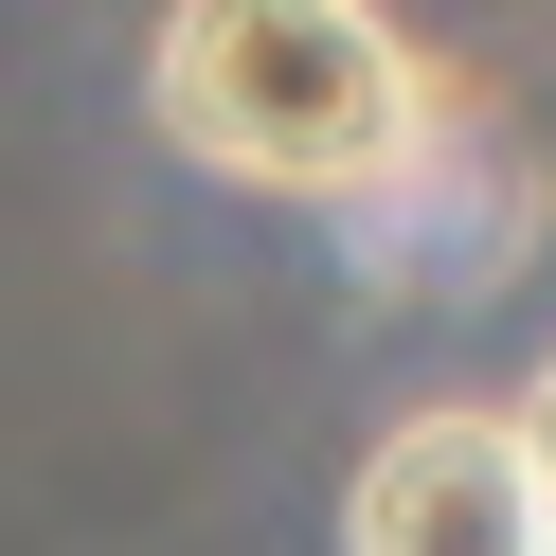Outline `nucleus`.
I'll return each instance as SVG.
<instances>
[{
	"instance_id": "nucleus-1",
	"label": "nucleus",
	"mask_w": 556,
	"mask_h": 556,
	"mask_svg": "<svg viewBox=\"0 0 556 556\" xmlns=\"http://www.w3.org/2000/svg\"><path fill=\"white\" fill-rule=\"evenodd\" d=\"M144 126L233 198H377L431 126V54L377 0H162L144 37Z\"/></svg>"
},
{
	"instance_id": "nucleus-3",
	"label": "nucleus",
	"mask_w": 556,
	"mask_h": 556,
	"mask_svg": "<svg viewBox=\"0 0 556 556\" xmlns=\"http://www.w3.org/2000/svg\"><path fill=\"white\" fill-rule=\"evenodd\" d=\"M520 431H539V467H556V359H539V377H520Z\"/></svg>"
},
{
	"instance_id": "nucleus-2",
	"label": "nucleus",
	"mask_w": 556,
	"mask_h": 556,
	"mask_svg": "<svg viewBox=\"0 0 556 556\" xmlns=\"http://www.w3.org/2000/svg\"><path fill=\"white\" fill-rule=\"evenodd\" d=\"M341 556H556V467L520 431V395L395 413L341 484Z\"/></svg>"
}]
</instances>
